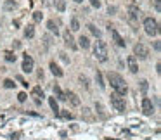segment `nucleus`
Listing matches in <instances>:
<instances>
[{"label": "nucleus", "mask_w": 161, "mask_h": 140, "mask_svg": "<svg viewBox=\"0 0 161 140\" xmlns=\"http://www.w3.org/2000/svg\"><path fill=\"white\" fill-rule=\"evenodd\" d=\"M106 78H108V81L111 83V87L116 90V94L118 95H127V92H128V87H127V83H125V80L118 74V73H114V71H109L108 74H106Z\"/></svg>", "instance_id": "1"}, {"label": "nucleus", "mask_w": 161, "mask_h": 140, "mask_svg": "<svg viewBox=\"0 0 161 140\" xmlns=\"http://www.w3.org/2000/svg\"><path fill=\"white\" fill-rule=\"evenodd\" d=\"M94 55H95V59L99 62H106L108 61V45L102 40L95 42V45H94Z\"/></svg>", "instance_id": "2"}, {"label": "nucleus", "mask_w": 161, "mask_h": 140, "mask_svg": "<svg viewBox=\"0 0 161 140\" xmlns=\"http://www.w3.org/2000/svg\"><path fill=\"white\" fill-rule=\"evenodd\" d=\"M144 31L149 35V36H156L160 33V24L154 17H146L144 19Z\"/></svg>", "instance_id": "3"}, {"label": "nucleus", "mask_w": 161, "mask_h": 140, "mask_svg": "<svg viewBox=\"0 0 161 140\" xmlns=\"http://www.w3.org/2000/svg\"><path fill=\"white\" fill-rule=\"evenodd\" d=\"M109 100H111V106L114 107V111H118V113H125L127 104H125V99H123L121 95H118V94L114 92V94H111Z\"/></svg>", "instance_id": "4"}, {"label": "nucleus", "mask_w": 161, "mask_h": 140, "mask_svg": "<svg viewBox=\"0 0 161 140\" xmlns=\"http://www.w3.org/2000/svg\"><path fill=\"white\" fill-rule=\"evenodd\" d=\"M134 54H135L139 59H147V57H149V48H147L144 43H135V45H134Z\"/></svg>", "instance_id": "5"}, {"label": "nucleus", "mask_w": 161, "mask_h": 140, "mask_svg": "<svg viewBox=\"0 0 161 140\" xmlns=\"http://www.w3.org/2000/svg\"><path fill=\"white\" fill-rule=\"evenodd\" d=\"M142 113L146 116H153L154 114V104H153V100L149 97H144L142 99Z\"/></svg>", "instance_id": "6"}, {"label": "nucleus", "mask_w": 161, "mask_h": 140, "mask_svg": "<svg viewBox=\"0 0 161 140\" xmlns=\"http://www.w3.org/2000/svg\"><path fill=\"white\" fill-rule=\"evenodd\" d=\"M33 68H35V61H33V57L31 55H28V54H24V59H23V71L24 73H31L33 71Z\"/></svg>", "instance_id": "7"}, {"label": "nucleus", "mask_w": 161, "mask_h": 140, "mask_svg": "<svg viewBox=\"0 0 161 140\" xmlns=\"http://www.w3.org/2000/svg\"><path fill=\"white\" fill-rule=\"evenodd\" d=\"M62 38H64V43H66V47H69L71 50H75V48H76V43H75V38H73V33H71L69 29L62 33Z\"/></svg>", "instance_id": "8"}, {"label": "nucleus", "mask_w": 161, "mask_h": 140, "mask_svg": "<svg viewBox=\"0 0 161 140\" xmlns=\"http://www.w3.org/2000/svg\"><path fill=\"white\" fill-rule=\"evenodd\" d=\"M109 31H111V36H113V40H114V43H116L118 47H125V45H127V42L123 40V36H121L114 28H109Z\"/></svg>", "instance_id": "9"}, {"label": "nucleus", "mask_w": 161, "mask_h": 140, "mask_svg": "<svg viewBox=\"0 0 161 140\" xmlns=\"http://www.w3.org/2000/svg\"><path fill=\"white\" fill-rule=\"evenodd\" d=\"M127 64H128V69H130V73H139V64H137V57L135 55H128V59H127Z\"/></svg>", "instance_id": "10"}, {"label": "nucleus", "mask_w": 161, "mask_h": 140, "mask_svg": "<svg viewBox=\"0 0 161 140\" xmlns=\"http://www.w3.org/2000/svg\"><path fill=\"white\" fill-rule=\"evenodd\" d=\"M139 16H140V9H139L137 5H130V7H128V19L134 23V21L139 19Z\"/></svg>", "instance_id": "11"}, {"label": "nucleus", "mask_w": 161, "mask_h": 140, "mask_svg": "<svg viewBox=\"0 0 161 140\" xmlns=\"http://www.w3.org/2000/svg\"><path fill=\"white\" fill-rule=\"evenodd\" d=\"M64 95H66V100H68L71 106H75V107H78V106H80V97H78L75 92H66Z\"/></svg>", "instance_id": "12"}, {"label": "nucleus", "mask_w": 161, "mask_h": 140, "mask_svg": "<svg viewBox=\"0 0 161 140\" xmlns=\"http://www.w3.org/2000/svg\"><path fill=\"white\" fill-rule=\"evenodd\" d=\"M31 94H33V97H35V102H36V106H40V97H43V92H42V88H40V87H35V88L31 90Z\"/></svg>", "instance_id": "13"}, {"label": "nucleus", "mask_w": 161, "mask_h": 140, "mask_svg": "<svg viewBox=\"0 0 161 140\" xmlns=\"http://www.w3.org/2000/svg\"><path fill=\"white\" fill-rule=\"evenodd\" d=\"M47 28H49V31L50 33H55V35H59V28H57V23L55 21H47Z\"/></svg>", "instance_id": "14"}, {"label": "nucleus", "mask_w": 161, "mask_h": 140, "mask_svg": "<svg viewBox=\"0 0 161 140\" xmlns=\"http://www.w3.org/2000/svg\"><path fill=\"white\" fill-rule=\"evenodd\" d=\"M50 71H52V73L57 76V78H61V76H62V69H61V68H59V66H57L54 61L50 62Z\"/></svg>", "instance_id": "15"}, {"label": "nucleus", "mask_w": 161, "mask_h": 140, "mask_svg": "<svg viewBox=\"0 0 161 140\" xmlns=\"http://www.w3.org/2000/svg\"><path fill=\"white\" fill-rule=\"evenodd\" d=\"M24 36H26V38H33V36H35V26H33V24H28V26L24 28Z\"/></svg>", "instance_id": "16"}, {"label": "nucleus", "mask_w": 161, "mask_h": 140, "mask_svg": "<svg viewBox=\"0 0 161 140\" xmlns=\"http://www.w3.org/2000/svg\"><path fill=\"white\" fill-rule=\"evenodd\" d=\"M49 104H50V107H52L54 114H59V113H61V111H59V106H57V100H55L54 97H49Z\"/></svg>", "instance_id": "17"}, {"label": "nucleus", "mask_w": 161, "mask_h": 140, "mask_svg": "<svg viewBox=\"0 0 161 140\" xmlns=\"http://www.w3.org/2000/svg\"><path fill=\"white\" fill-rule=\"evenodd\" d=\"M16 7H17V3H16L14 0H5V2H3V9H5V10H14Z\"/></svg>", "instance_id": "18"}, {"label": "nucleus", "mask_w": 161, "mask_h": 140, "mask_svg": "<svg viewBox=\"0 0 161 140\" xmlns=\"http://www.w3.org/2000/svg\"><path fill=\"white\" fill-rule=\"evenodd\" d=\"M78 42H80V47H82V48H88V47H90V42H88V38H87V36H83V35L78 38Z\"/></svg>", "instance_id": "19"}, {"label": "nucleus", "mask_w": 161, "mask_h": 140, "mask_svg": "<svg viewBox=\"0 0 161 140\" xmlns=\"http://www.w3.org/2000/svg\"><path fill=\"white\" fill-rule=\"evenodd\" d=\"M54 94L57 95V99H59V100H66V95H64V92L59 88V85H55V87H54Z\"/></svg>", "instance_id": "20"}, {"label": "nucleus", "mask_w": 161, "mask_h": 140, "mask_svg": "<svg viewBox=\"0 0 161 140\" xmlns=\"http://www.w3.org/2000/svg\"><path fill=\"white\" fill-rule=\"evenodd\" d=\"M55 7H57L59 12H64L66 10V2L64 0H55Z\"/></svg>", "instance_id": "21"}, {"label": "nucleus", "mask_w": 161, "mask_h": 140, "mask_svg": "<svg viewBox=\"0 0 161 140\" xmlns=\"http://www.w3.org/2000/svg\"><path fill=\"white\" fill-rule=\"evenodd\" d=\"M78 29H80V21L76 17H73L71 19V31H78Z\"/></svg>", "instance_id": "22"}, {"label": "nucleus", "mask_w": 161, "mask_h": 140, "mask_svg": "<svg viewBox=\"0 0 161 140\" xmlns=\"http://www.w3.org/2000/svg\"><path fill=\"white\" fill-rule=\"evenodd\" d=\"M5 61H7V62H14V61H16V54L10 52V50L5 52Z\"/></svg>", "instance_id": "23"}, {"label": "nucleus", "mask_w": 161, "mask_h": 140, "mask_svg": "<svg viewBox=\"0 0 161 140\" xmlns=\"http://www.w3.org/2000/svg\"><path fill=\"white\" fill-rule=\"evenodd\" d=\"M95 81H97V83H99V87H101V88H104V87H106V83H104V81H102V74H101V73H99V71H97V73H95Z\"/></svg>", "instance_id": "24"}, {"label": "nucleus", "mask_w": 161, "mask_h": 140, "mask_svg": "<svg viewBox=\"0 0 161 140\" xmlns=\"http://www.w3.org/2000/svg\"><path fill=\"white\" fill-rule=\"evenodd\" d=\"M87 28H88V29H90V33H92V35H94V36H101V31H99V29H97V28H95V26H94V24H88V26H87Z\"/></svg>", "instance_id": "25"}, {"label": "nucleus", "mask_w": 161, "mask_h": 140, "mask_svg": "<svg viewBox=\"0 0 161 140\" xmlns=\"http://www.w3.org/2000/svg\"><path fill=\"white\" fill-rule=\"evenodd\" d=\"M42 17H43V14H42L40 10H35V12H33V19H35V23H40Z\"/></svg>", "instance_id": "26"}, {"label": "nucleus", "mask_w": 161, "mask_h": 140, "mask_svg": "<svg viewBox=\"0 0 161 140\" xmlns=\"http://www.w3.org/2000/svg\"><path fill=\"white\" fill-rule=\"evenodd\" d=\"M95 107H97V111H99V116H101V118H108V114L104 113V107H102V106H101L99 102L95 104Z\"/></svg>", "instance_id": "27"}, {"label": "nucleus", "mask_w": 161, "mask_h": 140, "mask_svg": "<svg viewBox=\"0 0 161 140\" xmlns=\"http://www.w3.org/2000/svg\"><path fill=\"white\" fill-rule=\"evenodd\" d=\"M3 87H5V88H14V87H16V83H14L12 80H9V78H7V80H3Z\"/></svg>", "instance_id": "28"}, {"label": "nucleus", "mask_w": 161, "mask_h": 140, "mask_svg": "<svg viewBox=\"0 0 161 140\" xmlns=\"http://www.w3.org/2000/svg\"><path fill=\"white\" fill-rule=\"evenodd\" d=\"M147 88H149L147 81H146V80H142V81H140V92H142V94H146V92H147Z\"/></svg>", "instance_id": "29"}, {"label": "nucleus", "mask_w": 161, "mask_h": 140, "mask_svg": "<svg viewBox=\"0 0 161 140\" xmlns=\"http://www.w3.org/2000/svg\"><path fill=\"white\" fill-rule=\"evenodd\" d=\"M62 118H66V120H73V114L71 113H68V111H62V113H59Z\"/></svg>", "instance_id": "30"}, {"label": "nucleus", "mask_w": 161, "mask_h": 140, "mask_svg": "<svg viewBox=\"0 0 161 140\" xmlns=\"http://www.w3.org/2000/svg\"><path fill=\"white\" fill-rule=\"evenodd\" d=\"M43 45H45V48H49V47H50V36H47V35L43 36Z\"/></svg>", "instance_id": "31"}, {"label": "nucleus", "mask_w": 161, "mask_h": 140, "mask_svg": "<svg viewBox=\"0 0 161 140\" xmlns=\"http://www.w3.org/2000/svg\"><path fill=\"white\" fill-rule=\"evenodd\" d=\"M80 81H82V85H83L85 88H88V80H87L85 76H80Z\"/></svg>", "instance_id": "32"}, {"label": "nucleus", "mask_w": 161, "mask_h": 140, "mask_svg": "<svg viewBox=\"0 0 161 140\" xmlns=\"http://www.w3.org/2000/svg\"><path fill=\"white\" fill-rule=\"evenodd\" d=\"M90 5L95 7V9H99L101 7V0H90Z\"/></svg>", "instance_id": "33"}, {"label": "nucleus", "mask_w": 161, "mask_h": 140, "mask_svg": "<svg viewBox=\"0 0 161 140\" xmlns=\"http://www.w3.org/2000/svg\"><path fill=\"white\" fill-rule=\"evenodd\" d=\"M17 100H19V102H24V100H26V94H24V92H21V94L17 95Z\"/></svg>", "instance_id": "34"}, {"label": "nucleus", "mask_w": 161, "mask_h": 140, "mask_svg": "<svg viewBox=\"0 0 161 140\" xmlns=\"http://www.w3.org/2000/svg\"><path fill=\"white\" fill-rule=\"evenodd\" d=\"M154 7H156V10H160L161 9V0H154Z\"/></svg>", "instance_id": "35"}, {"label": "nucleus", "mask_w": 161, "mask_h": 140, "mask_svg": "<svg viewBox=\"0 0 161 140\" xmlns=\"http://www.w3.org/2000/svg\"><path fill=\"white\" fill-rule=\"evenodd\" d=\"M73 2H76V3H82V2H83V0H73Z\"/></svg>", "instance_id": "36"}, {"label": "nucleus", "mask_w": 161, "mask_h": 140, "mask_svg": "<svg viewBox=\"0 0 161 140\" xmlns=\"http://www.w3.org/2000/svg\"><path fill=\"white\" fill-rule=\"evenodd\" d=\"M0 24H2V23H0Z\"/></svg>", "instance_id": "37"}]
</instances>
